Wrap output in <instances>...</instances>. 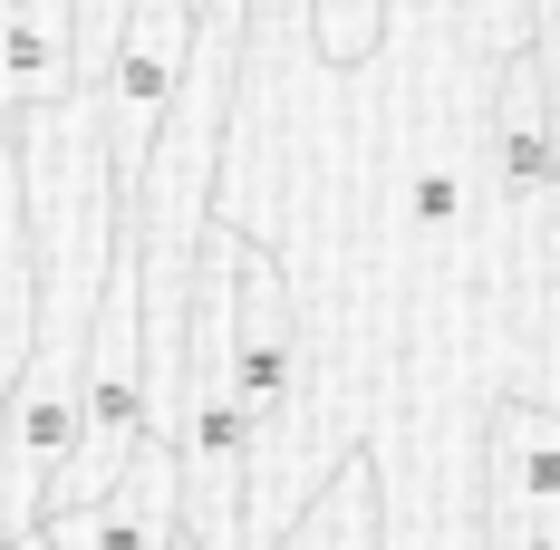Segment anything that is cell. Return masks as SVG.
Masks as SVG:
<instances>
[{"instance_id": "4", "label": "cell", "mask_w": 560, "mask_h": 550, "mask_svg": "<svg viewBox=\"0 0 560 550\" xmlns=\"http://www.w3.org/2000/svg\"><path fill=\"white\" fill-rule=\"evenodd\" d=\"M532 184H560V145H551V78H541V49L522 39L493 87V203H522Z\"/></svg>"}, {"instance_id": "2", "label": "cell", "mask_w": 560, "mask_h": 550, "mask_svg": "<svg viewBox=\"0 0 560 550\" xmlns=\"http://www.w3.org/2000/svg\"><path fill=\"white\" fill-rule=\"evenodd\" d=\"M184 39H194L184 0H126V20H116V49H107V78L88 87V97H97V136H107L97 174H107L116 203L136 194V174H145V155H155V136H165V116H174Z\"/></svg>"}, {"instance_id": "7", "label": "cell", "mask_w": 560, "mask_h": 550, "mask_svg": "<svg viewBox=\"0 0 560 550\" xmlns=\"http://www.w3.org/2000/svg\"><path fill=\"white\" fill-rule=\"evenodd\" d=\"M174 550H184V541H174Z\"/></svg>"}, {"instance_id": "6", "label": "cell", "mask_w": 560, "mask_h": 550, "mask_svg": "<svg viewBox=\"0 0 560 550\" xmlns=\"http://www.w3.org/2000/svg\"><path fill=\"white\" fill-rule=\"evenodd\" d=\"M406 213H416V232H464V222H474L464 155H425V165H416V184H406Z\"/></svg>"}, {"instance_id": "1", "label": "cell", "mask_w": 560, "mask_h": 550, "mask_svg": "<svg viewBox=\"0 0 560 550\" xmlns=\"http://www.w3.org/2000/svg\"><path fill=\"white\" fill-rule=\"evenodd\" d=\"M223 386H232V406H242L252 464H261L280 406H290V386H300V300H290L280 261L242 232V222H232V261H223Z\"/></svg>"}, {"instance_id": "5", "label": "cell", "mask_w": 560, "mask_h": 550, "mask_svg": "<svg viewBox=\"0 0 560 550\" xmlns=\"http://www.w3.org/2000/svg\"><path fill=\"white\" fill-rule=\"evenodd\" d=\"M261 550H377V464L348 454V473H338L280 541H261Z\"/></svg>"}, {"instance_id": "3", "label": "cell", "mask_w": 560, "mask_h": 550, "mask_svg": "<svg viewBox=\"0 0 560 550\" xmlns=\"http://www.w3.org/2000/svg\"><path fill=\"white\" fill-rule=\"evenodd\" d=\"M30 541L39 550H174V454L136 444V464L88 512H49Z\"/></svg>"}]
</instances>
